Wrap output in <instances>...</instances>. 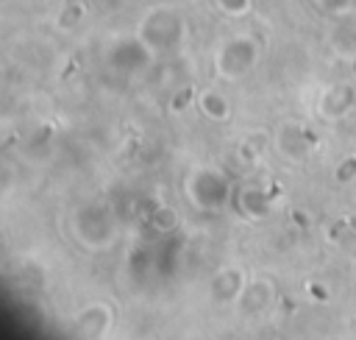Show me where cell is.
Instances as JSON below:
<instances>
[{
    "label": "cell",
    "instance_id": "obj_2",
    "mask_svg": "<svg viewBox=\"0 0 356 340\" xmlns=\"http://www.w3.org/2000/svg\"><path fill=\"white\" fill-rule=\"evenodd\" d=\"M259 61V45L253 42V36H231L220 45L217 56H214V67L217 75L225 81H236L245 72H250Z\"/></svg>",
    "mask_w": 356,
    "mask_h": 340
},
{
    "label": "cell",
    "instance_id": "obj_21",
    "mask_svg": "<svg viewBox=\"0 0 356 340\" xmlns=\"http://www.w3.org/2000/svg\"><path fill=\"white\" fill-rule=\"evenodd\" d=\"M309 295H314V298H325V290H323L320 284H309Z\"/></svg>",
    "mask_w": 356,
    "mask_h": 340
},
{
    "label": "cell",
    "instance_id": "obj_14",
    "mask_svg": "<svg viewBox=\"0 0 356 340\" xmlns=\"http://www.w3.org/2000/svg\"><path fill=\"white\" fill-rule=\"evenodd\" d=\"M267 150V134L264 131H250L239 142V159L242 162H259Z\"/></svg>",
    "mask_w": 356,
    "mask_h": 340
},
{
    "label": "cell",
    "instance_id": "obj_19",
    "mask_svg": "<svg viewBox=\"0 0 356 340\" xmlns=\"http://www.w3.org/2000/svg\"><path fill=\"white\" fill-rule=\"evenodd\" d=\"M317 3H320V8H325V11L337 14V17L356 8V0H317Z\"/></svg>",
    "mask_w": 356,
    "mask_h": 340
},
{
    "label": "cell",
    "instance_id": "obj_3",
    "mask_svg": "<svg viewBox=\"0 0 356 340\" xmlns=\"http://www.w3.org/2000/svg\"><path fill=\"white\" fill-rule=\"evenodd\" d=\"M186 190H189V198L195 206L200 209H220L225 201H228V181L222 178V173L217 170H209V167H200L189 176L186 181Z\"/></svg>",
    "mask_w": 356,
    "mask_h": 340
},
{
    "label": "cell",
    "instance_id": "obj_11",
    "mask_svg": "<svg viewBox=\"0 0 356 340\" xmlns=\"http://www.w3.org/2000/svg\"><path fill=\"white\" fill-rule=\"evenodd\" d=\"M195 103H197V109H200L209 120H214V123H222V120H228V114H231L228 98H225L220 89H214V86L197 92V95H195Z\"/></svg>",
    "mask_w": 356,
    "mask_h": 340
},
{
    "label": "cell",
    "instance_id": "obj_18",
    "mask_svg": "<svg viewBox=\"0 0 356 340\" xmlns=\"http://www.w3.org/2000/svg\"><path fill=\"white\" fill-rule=\"evenodd\" d=\"M214 6L225 14V17H242L250 11V0H214Z\"/></svg>",
    "mask_w": 356,
    "mask_h": 340
},
{
    "label": "cell",
    "instance_id": "obj_7",
    "mask_svg": "<svg viewBox=\"0 0 356 340\" xmlns=\"http://www.w3.org/2000/svg\"><path fill=\"white\" fill-rule=\"evenodd\" d=\"M275 148L284 159L289 162H303L312 150V139L306 134V128L300 123H284L278 131H275Z\"/></svg>",
    "mask_w": 356,
    "mask_h": 340
},
{
    "label": "cell",
    "instance_id": "obj_9",
    "mask_svg": "<svg viewBox=\"0 0 356 340\" xmlns=\"http://www.w3.org/2000/svg\"><path fill=\"white\" fill-rule=\"evenodd\" d=\"M75 323H78L81 334H86V337H103L114 326V312H111L108 304H100V301L97 304H86L78 312Z\"/></svg>",
    "mask_w": 356,
    "mask_h": 340
},
{
    "label": "cell",
    "instance_id": "obj_1",
    "mask_svg": "<svg viewBox=\"0 0 356 340\" xmlns=\"http://www.w3.org/2000/svg\"><path fill=\"white\" fill-rule=\"evenodd\" d=\"M136 36L153 50H172L175 45H181L184 39V20L175 8H167V6H159L153 11H147L136 28Z\"/></svg>",
    "mask_w": 356,
    "mask_h": 340
},
{
    "label": "cell",
    "instance_id": "obj_20",
    "mask_svg": "<svg viewBox=\"0 0 356 340\" xmlns=\"http://www.w3.org/2000/svg\"><path fill=\"white\" fill-rule=\"evenodd\" d=\"M189 98H195V92H192V89H186V92H184V95H181V98H178V95H175V98H172V109H186V106H184V103H186V100H189Z\"/></svg>",
    "mask_w": 356,
    "mask_h": 340
},
{
    "label": "cell",
    "instance_id": "obj_15",
    "mask_svg": "<svg viewBox=\"0 0 356 340\" xmlns=\"http://www.w3.org/2000/svg\"><path fill=\"white\" fill-rule=\"evenodd\" d=\"M83 14H86V8L81 6V3H67L61 11H58V28L64 31V28H75L81 20H83Z\"/></svg>",
    "mask_w": 356,
    "mask_h": 340
},
{
    "label": "cell",
    "instance_id": "obj_17",
    "mask_svg": "<svg viewBox=\"0 0 356 340\" xmlns=\"http://www.w3.org/2000/svg\"><path fill=\"white\" fill-rule=\"evenodd\" d=\"M334 178H337L339 184H348V181L356 178V153H348V156L334 167Z\"/></svg>",
    "mask_w": 356,
    "mask_h": 340
},
{
    "label": "cell",
    "instance_id": "obj_10",
    "mask_svg": "<svg viewBox=\"0 0 356 340\" xmlns=\"http://www.w3.org/2000/svg\"><path fill=\"white\" fill-rule=\"evenodd\" d=\"M242 287H245V273L239 268H234V265L217 270V276L211 279V295L217 301H236Z\"/></svg>",
    "mask_w": 356,
    "mask_h": 340
},
{
    "label": "cell",
    "instance_id": "obj_5",
    "mask_svg": "<svg viewBox=\"0 0 356 340\" xmlns=\"http://www.w3.org/2000/svg\"><path fill=\"white\" fill-rule=\"evenodd\" d=\"M75 231L86 245L100 248L114 237V220L100 209H83L75 217Z\"/></svg>",
    "mask_w": 356,
    "mask_h": 340
},
{
    "label": "cell",
    "instance_id": "obj_13",
    "mask_svg": "<svg viewBox=\"0 0 356 340\" xmlns=\"http://www.w3.org/2000/svg\"><path fill=\"white\" fill-rule=\"evenodd\" d=\"M239 212H242L245 217H250V220L264 217V215L270 212V198H267V192L259 190V187H245V190H239Z\"/></svg>",
    "mask_w": 356,
    "mask_h": 340
},
{
    "label": "cell",
    "instance_id": "obj_4",
    "mask_svg": "<svg viewBox=\"0 0 356 340\" xmlns=\"http://www.w3.org/2000/svg\"><path fill=\"white\" fill-rule=\"evenodd\" d=\"M356 109V84L350 81H339L328 89H323L320 100H317V111L323 120H342Z\"/></svg>",
    "mask_w": 356,
    "mask_h": 340
},
{
    "label": "cell",
    "instance_id": "obj_8",
    "mask_svg": "<svg viewBox=\"0 0 356 340\" xmlns=\"http://www.w3.org/2000/svg\"><path fill=\"white\" fill-rule=\"evenodd\" d=\"M273 301H275V290H273V284L264 281V279L245 281V287H242V293H239V298H236L239 312L248 315V318L264 315V312L273 307Z\"/></svg>",
    "mask_w": 356,
    "mask_h": 340
},
{
    "label": "cell",
    "instance_id": "obj_6",
    "mask_svg": "<svg viewBox=\"0 0 356 340\" xmlns=\"http://www.w3.org/2000/svg\"><path fill=\"white\" fill-rule=\"evenodd\" d=\"M150 59H153V50H150L139 36L117 42V45L111 47V53H108V61H111L117 70H125V72H136V70L147 67Z\"/></svg>",
    "mask_w": 356,
    "mask_h": 340
},
{
    "label": "cell",
    "instance_id": "obj_12",
    "mask_svg": "<svg viewBox=\"0 0 356 340\" xmlns=\"http://www.w3.org/2000/svg\"><path fill=\"white\" fill-rule=\"evenodd\" d=\"M331 45L339 53H350L356 47V11L339 14L334 28H331Z\"/></svg>",
    "mask_w": 356,
    "mask_h": 340
},
{
    "label": "cell",
    "instance_id": "obj_16",
    "mask_svg": "<svg viewBox=\"0 0 356 340\" xmlns=\"http://www.w3.org/2000/svg\"><path fill=\"white\" fill-rule=\"evenodd\" d=\"M150 226H153L156 231H172V229L178 226V217H175V212H172L170 206H159V209L150 215Z\"/></svg>",
    "mask_w": 356,
    "mask_h": 340
}]
</instances>
